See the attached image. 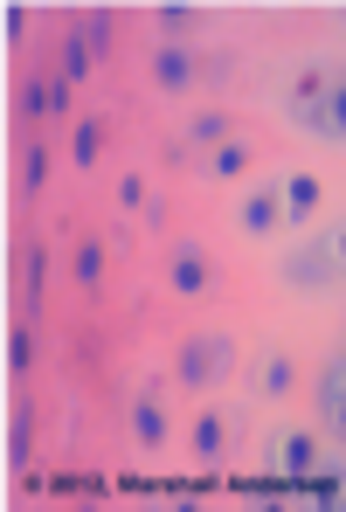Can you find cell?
<instances>
[{
  "instance_id": "cell-9",
  "label": "cell",
  "mask_w": 346,
  "mask_h": 512,
  "mask_svg": "<svg viewBox=\"0 0 346 512\" xmlns=\"http://www.w3.org/2000/svg\"><path fill=\"white\" fill-rule=\"evenodd\" d=\"M326 90H333V70H298V84H291V118H319V104H326Z\"/></svg>"
},
{
  "instance_id": "cell-14",
  "label": "cell",
  "mask_w": 346,
  "mask_h": 512,
  "mask_svg": "<svg viewBox=\"0 0 346 512\" xmlns=\"http://www.w3.org/2000/svg\"><path fill=\"white\" fill-rule=\"evenodd\" d=\"M104 243H77V250H70V284H77V291H97V284H104Z\"/></svg>"
},
{
  "instance_id": "cell-11",
  "label": "cell",
  "mask_w": 346,
  "mask_h": 512,
  "mask_svg": "<svg viewBox=\"0 0 346 512\" xmlns=\"http://www.w3.org/2000/svg\"><path fill=\"white\" fill-rule=\"evenodd\" d=\"M284 277H291L298 291H319V284L333 277V256H326V243H312V250H298L291 263H284Z\"/></svg>"
},
{
  "instance_id": "cell-3",
  "label": "cell",
  "mask_w": 346,
  "mask_h": 512,
  "mask_svg": "<svg viewBox=\"0 0 346 512\" xmlns=\"http://www.w3.org/2000/svg\"><path fill=\"white\" fill-rule=\"evenodd\" d=\"M167 284L180 291V298H201V291L215 284V263H208V250H201V243H173V250H167Z\"/></svg>"
},
{
  "instance_id": "cell-13",
  "label": "cell",
  "mask_w": 346,
  "mask_h": 512,
  "mask_svg": "<svg viewBox=\"0 0 346 512\" xmlns=\"http://www.w3.org/2000/svg\"><path fill=\"white\" fill-rule=\"evenodd\" d=\"M222 450H229V416H194V457L201 464H222Z\"/></svg>"
},
{
  "instance_id": "cell-1",
  "label": "cell",
  "mask_w": 346,
  "mask_h": 512,
  "mask_svg": "<svg viewBox=\"0 0 346 512\" xmlns=\"http://www.w3.org/2000/svg\"><path fill=\"white\" fill-rule=\"evenodd\" d=\"M229 367H236V340H222V333H194V340L180 346V360H173L180 388H215Z\"/></svg>"
},
{
  "instance_id": "cell-7",
  "label": "cell",
  "mask_w": 346,
  "mask_h": 512,
  "mask_svg": "<svg viewBox=\"0 0 346 512\" xmlns=\"http://www.w3.org/2000/svg\"><path fill=\"white\" fill-rule=\"evenodd\" d=\"M236 222H243V236H277V222H284V201H277V187H257V194H243Z\"/></svg>"
},
{
  "instance_id": "cell-17",
  "label": "cell",
  "mask_w": 346,
  "mask_h": 512,
  "mask_svg": "<svg viewBox=\"0 0 346 512\" xmlns=\"http://www.w3.org/2000/svg\"><path fill=\"white\" fill-rule=\"evenodd\" d=\"M208 173H215V180H243V173H250V146H243V139H222V146L208 153Z\"/></svg>"
},
{
  "instance_id": "cell-22",
  "label": "cell",
  "mask_w": 346,
  "mask_h": 512,
  "mask_svg": "<svg viewBox=\"0 0 346 512\" xmlns=\"http://www.w3.org/2000/svg\"><path fill=\"white\" fill-rule=\"evenodd\" d=\"M7 367H14V374H28V367H35V333H28V326H14V333H7Z\"/></svg>"
},
{
  "instance_id": "cell-15",
  "label": "cell",
  "mask_w": 346,
  "mask_h": 512,
  "mask_svg": "<svg viewBox=\"0 0 346 512\" xmlns=\"http://www.w3.org/2000/svg\"><path fill=\"white\" fill-rule=\"evenodd\" d=\"M319 409H326V423L346 429V360L326 367V381H319Z\"/></svg>"
},
{
  "instance_id": "cell-12",
  "label": "cell",
  "mask_w": 346,
  "mask_h": 512,
  "mask_svg": "<svg viewBox=\"0 0 346 512\" xmlns=\"http://www.w3.org/2000/svg\"><path fill=\"white\" fill-rule=\"evenodd\" d=\"M312 132H319V139H346V70H333V90H326Z\"/></svg>"
},
{
  "instance_id": "cell-8",
  "label": "cell",
  "mask_w": 346,
  "mask_h": 512,
  "mask_svg": "<svg viewBox=\"0 0 346 512\" xmlns=\"http://www.w3.org/2000/svg\"><path fill=\"white\" fill-rule=\"evenodd\" d=\"M90 77H97V49H90V35H84V28H70V35H63V84H70V90H84Z\"/></svg>"
},
{
  "instance_id": "cell-18",
  "label": "cell",
  "mask_w": 346,
  "mask_h": 512,
  "mask_svg": "<svg viewBox=\"0 0 346 512\" xmlns=\"http://www.w3.org/2000/svg\"><path fill=\"white\" fill-rule=\"evenodd\" d=\"M257 388L263 395H291V353H263L257 360Z\"/></svg>"
},
{
  "instance_id": "cell-5",
  "label": "cell",
  "mask_w": 346,
  "mask_h": 512,
  "mask_svg": "<svg viewBox=\"0 0 346 512\" xmlns=\"http://www.w3.org/2000/svg\"><path fill=\"white\" fill-rule=\"evenodd\" d=\"M277 201H284V215H291V222H305V215L326 201V180H319L312 167H291L284 180H277Z\"/></svg>"
},
{
  "instance_id": "cell-20",
  "label": "cell",
  "mask_w": 346,
  "mask_h": 512,
  "mask_svg": "<svg viewBox=\"0 0 346 512\" xmlns=\"http://www.w3.org/2000/svg\"><path fill=\"white\" fill-rule=\"evenodd\" d=\"M28 423H35L28 409H14V423H7V464H14V471L28 464Z\"/></svg>"
},
{
  "instance_id": "cell-16",
  "label": "cell",
  "mask_w": 346,
  "mask_h": 512,
  "mask_svg": "<svg viewBox=\"0 0 346 512\" xmlns=\"http://www.w3.org/2000/svg\"><path fill=\"white\" fill-rule=\"evenodd\" d=\"M97 153H104V118H77V132H70V167H97Z\"/></svg>"
},
{
  "instance_id": "cell-2",
  "label": "cell",
  "mask_w": 346,
  "mask_h": 512,
  "mask_svg": "<svg viewBox=\"0 0 346 512\" xmlns=\"http://www.w3.org/2000/svg\"><path fill=\"white\" fill-rule=\"evenodd\" d=\"M263 457H270V478H284V485H305V478L319 471V443H312L305 429H277Z\"/></svg>"
},
{
  "instance_id": "cell-4",
  "label": "cell",
  "mask_w": 346,
  "mask_h": 512,
  "mask_svg": "<svg viewBox=\"0 0 346 512\" xmlns=\"http://www.w3.org/2000/svg\"><path fill=\"white\" fill-rule=\"evenodd\" d=\"M125 423H132V436L146 443V450H160L173 436V423H167V402H160V388H146V395H132V409H125Z\"/></svg>"
},
{
  "instance_id": "cell-10",
  "label": "cell",
  "mask_w": 346,
  "mask_h": 512,
  "mask_svg": "<svg viewBox=\"0 0 346 512\" xmlns=\"http://www.w3.org/2000/svg\"><path fill=\"white\" fill-rule=\"evenodd\" d=\"M173 139H180V146H208V153H215L222 139H236V125H229L222 111H194V118H187V125L173 132Z\"/></svg>"
},
{
  "instance_id": "cell-19",
  "label": "cell",
  "mask_w": 346,
  "mask_h": 512,
  "mask_svg": "<svg viewBox=\"0 0 346 512\" xmlns=\"http://www.w3.org/2000/svg\"><path fill=\"white\" fill-rule=\"evenodd\" d=\"M153 28H160L167 42H180V35L194 28V7H187V0H160V7H153Z\"/></svg>"
},
{
  "instance_id": "cell-21",
  "label": "cell",
  "mask_w": 346,
  "mask_h": 512,
  "mask_svg": "<svg viewBox=\"0 0 346 512\" xmlns=\"http://www.w3.org/2000/svg\"><path fill=\"white\" fill-rule=\"evenodd\" d=\"M42 180H49V153L28 146V153H21V194H42Z\"/></svg>"
},
{
  "instance_id": "cell-6",
  "label": "cell",
  "mask_w": 346,
  "mask_h": 512,
  "mask_svg": "<svg viewBox=\"0 0 346 512\" xmlns=\"http://www.w3.org/2000/svg\"><path fill=\"white\" fill-rule=\"evenodd\" d=\"M153 84L167 90V97L194 90V56H187L180 42H160V49H153Z\"/></svg>"
},
{
  "instance_id": "cell-23",
  "label": "cell",
  "mask_w": 346,
  "mask_h": 512,
  "mask_svg": "<svg viewBox=\"0 0 346 512\" xmlns=\"http://www.w3.org/2000/svg\"><path fill=\"white\" fill-rule=\"evenodd\" d=\"M118 208H153L146 201V173H118Z\"/></svg>"
},
{
  "instance_id": "cell-24",
  "label": "cell",
  "mask_w": 346,
  "mask_h": 512,
  "mask_svg": "<svg viewBox=\"0 0 346 512\" xmlns=\"http://www.w3.org/2000/svg\"><path fill=\"white\" fill-rule=\"evenodd\" d=\"M326 256H333V270H346V222L333 229V236H326Z\"/></svg>"
}]
</instances>
